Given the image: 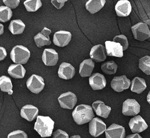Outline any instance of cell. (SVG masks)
<instances>
[{
  "instance_id": "cell-1",
  "label": "cell",
  "mask_w": 150,
  "mask_h": 138,
  "mask_svg": "<svg viewBox=\"0 0 150 138\" xmlns=\"http://www.w3.org/2000/svg\"><path fill=\"white\" fill-rule=\"evenodd\" d=\"M74 120L77 125L86 123L94 118L93 108L88 105L81 104L77 106L72 112Z\"/></svg>"
},
{
  "instance_id": "cell-2",
  "label": "cell",
  "mask_w": 150,
  "mask_h": 138,
  "mask_svg": "<svg viewBox=\"0 0 150 138\" xmlns=\"http://www.w3.org/2000/svg\"><path fill=\"white\" fill-rule=\"evenodd\" d=\"M54 124V121L49 116H38L34 129L42 137H49L52 135Z\"/></svg>"
},
{
  "instance_id": "cell-3",
  "label": "cell",
  "mask_w": 150,
  "mask_h": 138,
  "mask_svg": "<svg viewBox=\"0 0 150 138\" xmlns=\"http://www.w3.org/2000/svg\"><path fill=\"white\" fill-rule=\"evenodd\" d=\"M30 56V51L28 48L22 45H16L13 47L10 57L12 61L16 64H25Z\"/></svg>"
},
{
  "instance_id": "cell-4",
  "label": "cell",
  "mask_w": 150,
  "mask_h": 138,
  "mask_svg": "<svg viewBox=\"0 0 150 138\" xmlns=\"http://www.w3.org/2000/svg\"><path fill=\"white\" fill-rule=\"evenodd\" d=\"M134 37L135 39L144 41L150 37V30L148 25L143 22L136 23L131 27Z\"/></svg>"
},
{
  "instance_id": "cell-5",
  "label": "cell",
  "mask_w": 150,
  "mask_h": 138,
  "mask_svg": "<svg viewBox=\"0 0 150 138\" xmlns=\"http://www.w3.org/2000/svg\"><path fill=\"white\" fill-rule=\"evenodd\" d=\"M27 88L33 93L38 94L44 88L43 78L38 75H32L26 81Z\"/></svg>"
},
{
  "instance_id": "cell-6",
  "label": "cell",
  "mask_w": 150,
  "mask_h": 138,
  "mask_svg": "<svg viewBox=\"0 0 150 138\" xmlns=\"http://www.w3.org/2000/svg\"><path fill=\"white\" fill-rule=\"evenodd\" d=\"M58 101L62 108L71 109L77 103V97L73 92L69 91L62 94L58 98Z\"/></svg>"
},
{
  "instance_id": "cell-7",
  "label": "cell",
  "mask_w": 150,
  "mask_h": 138,
  "mask_svg": "<svg viewBox=\"0 0 150 138\" xmlns=\"http://www.w3.org/2000/svg\"><path fill=\"white\" fill-rule=\"evenodd\" d=\"M140 112V105L134 99H127L122 104V112L125 116H135Z\"/></svg>"
},
{
  "instance_id": "cell-8",
  "label": "cell",
  "mask_w": 150,
  "mask_h": 138,
  "mask_svg": "<svg viewBox=\"0 0 150 138\" xmlns=\"http://www.w3.org/2000/svg\"><path fill=\"white\" fill-rule=\"evenodd\" d=\"M106 125L98 118H94L89 123V133L94 136L97 137L106 130Z\"/></svg>"
},
{
  "instance_id": "cell-9",
  "label": "cell",
  "mask_w": 150,
  "mask_h": 138,
  "mask_svg": "<svg viewBox=\"0 0 150 138\" xmlns=\"http://www.w3.org/2000/svg\"><path fill=\"white\" fill-rule=\"evenodd\" d=\"M131 84L130 80L125 75L115 77L111 82V88L116 92H122L128 89Z\"/></svg>"
},
{
  "instance_id": "cell-10",
  "label": "cell",
  "mask_w": 150,
  "mask_h": 138,
  "mask_svg": "<svg viewBox=\"0 0 150 138\" xmlns=\"http://www.w3.org/2000/svg\"><path fill=\"white\" fill-rule=\"evenodd\" d=\"M129 126L134 133H141L148 128V125L140 115L131 118L129 122Z\"/></svg>"
},
{
  "instance_id": "cell-11",
  "label": "cell",
  "mask_w": 150,
  "mask_h": 138,
  "mask_svg": "<svg viewBox=\"0 0 150 138\" xmlns=\"http://www.w3.org/2000/svg\"><path fill=\"white\" fill-rule=\"evenodd\" d=\"M71 34L68 31L60 30L56 32L53 36V43L59 47H64L70 42Z\"/></svg>"
},
{
  "instance_id": "cell-12",
  "label": "cell",
  "mask_w": 150,
  "mask_h": 138,
  "mask_svg": "<svg viewBox=\"0 0 150 138\" xmlns=\"http://www.w3.org/2000/svg\"><path fill=\"white\" fill-rule=\"evenodd\" d=\"M105 133L106 138H124L125 136L124 127L115 123L111 125Z\"/></svg>"
},
{
  "instance_id": "cell-13",
  "label": "cell",
  "mask_w": 150,
  "mask_h": 138,
  "mask_svg": "<svg viewBox=\"0 0 150 138\" xmlns=\"http://www.w3.org/2000/svg\"><path fill=\"white\" fill-rule=\"evenodd\" d=\"M51 33V30L45 27L40 32L38 33L34 37V40L36 46L38 47H41L45 45H50L51 44V40L49 34Z\"/></svg>"
},
{
  "instance_id": "cell-14",
  "label": "cell",
  "mask_w": 150,
  "mask_h": 138,
  "mask_svg": "<svg viewBox=\"0 0 150 138\" xmlns=\"http://www.w3.org/2000/svg\"><path fill=\"white\" fill-rule=\"evenodd\" d=\"M106 49L102 44L94 46L90 52V56L92 60L97 63L102 62L106 58Z\"/></svg>"
},
{
  "instance_id": "cell-15",
  "label": "cell",
  "mask_w": 150,
  "mask_h": 138,
  "mask_svg": "<svg viewBox=\"0 0 150 138\" xmlns=\"http://www.w3.org/2000/svg\"><path fill=\"white\" fill-rule=\"evenodd\" d=\"M105 44L107 54L108 56L118 57H122L123 56V48L120 43L106 41Z\"/></svg>"
},
{
  "instance_id": "cell-16",
  "label": "cell",
  "mask_w": 150,
  "mask_h": 138,
  "mask_svg": "<svg viewBox=\"0 0 150 138\" xmlns=\"http://www.w3.org/2000/svg\"><path fill=\"white\" fill-rule=\"evenodd\" d=\"M58 54L53 49H45L43 51L42 59L46 65H55L58 61Z\"/></svg>"
},
{
  "instance_id": "cell-17",
  "label": "cell",
  "mask_w": 150,
  "mask_h": 138,
  "mask_svg": "<svg viewBox=\"0 0 150 138\" xmlns=\"http://www.w3.org/2000/svg\"><path fill=\"white\" fill-rule=\"evenodd\" d=\"M106 80L104 76L98 73H94L89 78V84L94 90L103 89L106 85Z\"/></svg>"
},
{
  "instance_id": "cell-18",
  "label": "cell",
  "mask_w": 150,
  "mask_h": 138,
  "mask_svg": "<svg viewBox=\"0 0 150 138\" xmlns=\"http://www.w3.org/2000/svg\"><path fill=\"white\" fill-rule=\"evenodd\" d=\"M75 75V68L70 64L66 62L62 63L59 68L58 75L64 80H69Z\"/></svg>"
},
{
  "instance_id": "cell-19",
  "label": "cell",
  "mask_w": 150,
  "mask_h": 138,
  "mask_svg": "<svg viewBox=\"0 0 150 138\" xmlns=\"http://www.w3.org/2000/svg\"><path fill=\"white\" fill-rule=\"evenodd\" d=\"M131 3L128 0H120L115 6V10L118 16H127L131 12Z\"/></svg>"
},
{
  "instance_id": "cell-20",
  "label": "cell",
  "mask_w": 150,
  "mask_h": 138,
  "mask_svg": "<svg viewBox=\"0 0 150 138\" xmlns=\"http://www.w3.org/2000/svg\"><path fill=\"white\" fill-rule=\"evenodd\" d=\"M39 110L38 108L32 105H26L23 106L21 110V116L31 122L38 117Z\"/></svg>"
},
{
  "instance_id": "cell-21",
  "label": "cell",
  "mask_w": 150,
  "mask_h": 138,
  "mask_svg": "<svg viewBox=\"0 0 150 138\" xmlns=\"http://www.w3.org/2000/svg\"><path fill=\"white\" fill-rule=\"evenodd\" d=\"M92 108L97 115L104 118H108L111 110L110 106L105 105L101 101H96L94 102L92 104Z\"/></svg>"
},
{
  "instance_id": "cell-22",
  "label": "cell",
  "mask_w": 150,
  "mask_h": 138,
  "mask_svg": "<svg viewBox=\"0 0 150 138\" xmlns=\"http://www.w3.org/2000/svg\"><path fill=\"white\" fill-rule=\"evenodd\" d=\"M94 68V63L91 59H86L80 64L79 74L82 77H89Z\"/></svg>"
},
{
  "instance_id": "cell-23",
  "label": "cell",
  "mask_w": 150,
  "mask_h": 138,
  "mask_svg": "<svg viewBox=\"0 0 150 138\" xmlns=\"http://www.w3.org/2000/svg\"><path fill=\"white\" fill-rule=\"evenodd\" d=\"M8 74L15 78H23L25 75L26 70L22 64H12L8 69Z\"/></svg>"
},
{
  "instance_id": "cell-24",
  "label": "cell",
  "mask_w": 150,
  "mask_h": 138,
  "mask_svg": "<svg viewBox=\"0 0 150 138\" xmlns=\"http://www.w3.org/2000/svg\"><path fill=\"white\" fill-rule=\"evenodd\" d=\"M146 88V84L144 78L136 77L131 81V91L137 94H141Z\"/></svg>"
},
{
  "instance_id": "cell-25",
  "label": "cell",
  "mask_w": 150,
  "mask_h": 138,
  "mask_svg": "<svg viewBox=\"0 0 150 138\" xmlns=\"http://www.w3.org/2000/svg\"><path fill=\"white\" fill-rule=\"evenodd\" d=\"M105 0H89L86 3V8L91 13L98 12L104 6Z\"/></svg>"
},
{
  "instance_id": "cell-26",
  "label": "cell",
  "mask_w": 150,
  "mask_h": 138,
  "mask_svg": "<svg viewBox=\"0 0 150 138\" xmlns=\"http://www.w3.org/2000/svg\"><path fill=\"white\" fill-rule=\"evenodd\" d=\"M8 28L13 34H19L23 32L25 25L21 20L15 19L10 22Z\"/></svg>"
},
{
  "instance_id": "cell-27",
  "label": "cell",
  "mask_w": 150,
  "mask_h": 138,
  "mask_svg": "<svg viewBox=\"0 0 150 138\" xmlns=\"http://www.w3.org/2000/svg\"><path fill=\"white\" fill-rule=\"evenodd\" d=\"M0 87L1 89L3 92H8L11 95L13 93L12 91V84L9 77L2 75L0 78Z\"/></svg>"
},
{
  "instance_id": "cell-28",
  "label": "cell",
  "mask_w": 150,
  "mask_h": 138,
  "mask_svg": "<svg viewBox=\"0 0 150 138\" xmlns=\"http://www.w3.org/2000/svg\"><path fill=\"white\" fill-rule=\"evenodd\" d=\"M139 68L146 75H150V56H145L139 59Z\"/></svg>"
},
{
  "instance_id": "cell-29",
  "label": "cell",
  "mask_w": 150,
  "mask_h": 138,
  "mask_svg": "<svg viewBox=\"0 0 150 138\" xmlns=\"http://www.w3.org/2000/svg\"><path fill=\"white\" fill-rule=\"evenodd\" d=\"M102 71L108 75L115 74L117 70V64L114 61H108L101 65Z\"/></svg>"
},
{
  "instance_id": "cell-30",
  "label": "cell",
  "mask_w": 150,
  "mask_h": 138,
  "mask_svg": "<svg viewBox=\"0 0 150 138\" xmlns=\"http://www.w3.org/2000/svg\"><path fill=\"white\" fill-rule=\"evenodd\" d=\"M26 9L28 12H35L42 6L40 0H27L23 2Z\"/></svg>"
},
{
  "instance_id": "cell-31",
  "label": "cell",
  "mask_w": 150,
  "mask_h": 138,
  "mask_svg": "<svg viewBox=\"0 0 150 138\" xmlns=\"http://www.w3.org/2000/svg\"><path fill=\"white\" fill-rule=\"evenodd\" d=\"M12 16L11 9L5 6H0V21L1 22H6L8 21Z\"/></svg>"
},
{
  "instance_id": "cell-32",
  "label": "cell",
  "mask_w": 150,
  "mask_h": 138,
  "mask_svg": "<svg viewBox=\"0 0 150 138\" xmlns=\"http://www.w3.org/2000/svg\"><path fill=\"white\" fill-rule=\"evenodd\" d=\"M113 42L120 43L122 46L123 50H127L128 47V42L127 38L124 34H120L115 36L113 39Z\"/></svg>"
},
{
  "instance_id": "cell-33",
  "label": "cell",
  "mask_w": 150,
  "mask_h": 138,
  "mask_svg": "<svg viewBox=\"0 0 150 138\" xmlns=\"http://www.w3.org/2000/svg\"><path fill=\"white\" fill-rule=\"evenodd\" d=\"M7 138H28V136L23 131L16 130L9 133Z\"/></svg>"
},
{
  "instance_id": "cell-34",
  "label": "cell",
  "mask_w": 150,
  "mask_h": 138,
  "mask_svg": "<svg viewBox=\"0 0 150 138\" xmlns=\"http://www.w3.org/2000/svg\"><path fill=\"white\" fill-rule=\"evenodd\" d=\"M52 138H69L68 134L61 129L56 130L53 134Z\"/></svg>"
},
{
  "instance_id": "cell-35",
  "label": "cell",
  "mask_w": 150,
  "mask_h": 138,
  "mask_svg": "<svg viewBox=\"0 0 150 138\" xmlns=\"http://www.w3.org/2000/svg\"><path fill=\"white\" fill-rule=\"evenodd\" d=\"M3 2L5 4V5H6V6L9 7V8L14 9L16 8L19 3V0H3Z\"/></svg>"
},
{
  "instance_id": "cell-36",
  "label": "cell",
  "mask_w": 150,
  "mask_h": 138,
  "mask_svg": "<svg viewBox=\"0 0 150 138\" xmlns=\"http://www.w3.org/2000/svg\"><path fill=\"white\" fill-rule=\"evenodd\" d=\"M67 1V0H52L51 2L52 4L54 5V7H56L57 9H59L61 8H62L64 5V3Z\"/></svg>"
},
{
  "instance_id": "cell-37",
  "label": "cell",
  "mask_w": 150,
  "mask_h": 138,
  "mask_svg": "<svg viewBox=\"0 0 150 138\" xmlns=\"http://www.w3.org/2000/svg\"><path fill=\"white\" fill-rule=\"evenodd\" d=\"M6 57V51L5 48L0 47V60H3Z\"/></svg>"
},
{
  "instance_id": "cell-38",
  "label": "cell",
  "mask_w": 150,
  "mask_h": 138,
  "mask_svg": "<svg viewBox=\"0 0 150 138\" xmlns=\"http://www.w3.org/2000/svg\"><path fill=\"white\" fill-rule=\"evenodd\" d=\"M126 138H142L138 133H134L129 134L126 137Z\"/></svg>"
},
{
  "instance_id": "cell-39",
  "label": "cell",
  "mask_w": 150,
  "mask_h": 138,
  "mask_svg": "<svg viewBox=\"0 0 150 138\" xmlns=\"http://www.w3.org/2000/svg\"><path fill=\"white\" fill-rule=\"evenodd\" d=\"M146 99H147V101L150 104V91H149L148 95H147V98H146Z\"/></svg>"
},
{
  "instance_id": "cell-40",
  "label": "cell",
  "mask_w": 150,
  "mask_h": 138,
  "mask_svg": "<svg viewBox=\"0 0 150 138\" xmlns=\"http://www.w3.org/2000/svg\"><path fill=\"white\" fill-rule=\"evenodd\" d=\"M0 26H1V32H0V34H2L4 32V26L2 25V24H0Z\"/></svg>"
},
{
  "instance_id": "cell-41",
  "label": "cell",
  "mask_w": 150,
  "mask_h": 138,
  "mask_svg": "<svg viewBox=\"0 0 150 138\" xmlns=\"http://www.w3.org/2000/svg\"><path fill=\"white\" fill-rule=\"evenodd\" d=\"M70 138H81V137L79 135H74L71 136Z\"/></svg>"
}]
</instances>
